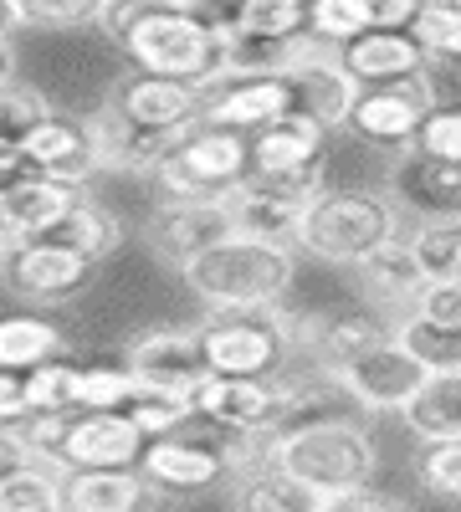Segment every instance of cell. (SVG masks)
<instances>
[{
    "instance_id": "1",
    "label": "cell",
    "mask_w": 461,
    "mask_h": 512,
    "mask_svg": "<svg viewBox=\"0 0 461 512\" xmlns=\"http://www.w3.org/2000/svg\"><path fill=\"white\" fill-rule=\"evenodd\" d=\"M180 272L200 303L211 308H277L298 267H292V246L231 231L200 256H190Z\"/></svg>"
},
{
    "instance_id": "2",
    "label": "cell",
    "mask_w": 461,
    "mask_h": 512,
    "mask_svg": "<svg viewBox=\"0 0 461 512\" xmlns=\"http://www.w3.org/2000/svg\"><path fill=\"white\" fill-rule=\"evenodd\" d=\"M118 47L129 52L134 67L195 82V88L226 72V31L211 26L195 6H170V0H159L144 21H134L118 36Z\"/></svg>"
},
{
    "instance_id": "3",
    "label": "cell",
    "mask_w": 461,
    "mask_h": 512,
    "mask_svg": "<svg viewBox=\"0 0 461 512\" xmlns=\"http://www.w3.org/2000/svg\"><path fill=\"white\" fill-rule=\"evenodd\" d=\"M400 236L395 205L374 190H318L303 210V231L298 246L318 262L333 267H359L364 256L390 246Z\"/></svg>"
},
{
    "instance_id": "4",
    "label": "cell",
    "mask_w": 461,
    "mask_h": 512,
    "mask_svg": "<svg viewBox=\"0 0 461 512\" xmlns=\"http://www.w3.org/2000/svg\"><path fill=\"white\" fill-rule=\"evenodd\" d=\"M267 461H277L282 472L303 477L333 497L369 482L374 466H380V451H374L359 420H323V425H303V431L267 436Z\"/></svg>"
},
{
    "instance_id": "5",
    "label": "cell",
    "mask_w": 461,
    "mask_h": 512,
    "mask_svg": "<svg viewBox=\"0 0 461 512\" xmlns=\"http://www.w3.org/2000/svg\"><path fill=\"white\" fill-rule=\"evenodd\" d=\"M246 175H251V139L236 128L195 118L190 134L154 169V185L164 200H226Z\"/></svg>"
},
{
    "instance_id": "6",
    "label": "cell",
    "mask_w": 461,
    "mask_h": 512,
    "mask_svg": "<svg viewBox=\"0 0 461 512\" xmlns=\"http://www.w3.org/2000/svg\"><path fill=\"white\" fill-rule=\"evenodd\" d=\"M200 349L211 374H257L272 379L287 364L292 323L277 308H211L200 328Z\"/></svg>"
},
{
    "instance_id": "7",
    "label": "cell",
    "mask_w": 461,
    "mask_h": 512,
    "mask_svg": "<svg viewBox=\"0 0 461 512\" xmlns=\"http://www.w3.org/2000/svg\"><path fill=\"white\" fill-rule=\"evenodd\" d=\"M93 256H82L52 236H21L0 246V282L26 303H67L93 282Z\"/></svg>"
},
{
    "instance_id": "8",
    "label": "cell",
    "mask_w": 461,
    "mask_h": 512,
    "mask_svg": "<svg viewBox=\"0 0 461 512\" xmlns=\"http://www.w3.org/2000/svg\"><path fill=\"white\" fill-rule=\"evenodd\" d=\"M431 108H436L431 72H410V77H395V82H369V88H359L349 128L369 144L410 149Z\"/></svg>"
},
{
    "instance_id": "9",
    "label": "cell",
    "mask_w": 461,
    "mask_h": 512,
    "mask_svg": "<svg viewBox=\"0 0 461 512\" xmlns=\"http://www.w3.org/2000/svg\"><path fill=\"white\" fill-rule=\"evenodd\" d=\"M339 384L364 405V410H405V400L426 384V364L415 359L395 333L374 338V344H364L359 354H349L339 369Z\"/></svg>"
},
{
    "instance_id": "10",
    "label": "cell",
    "mask_w": 461,
    "mask_h": 512,
    "mask_svg": "<svg viewBox=\"0 0 461 512\" xmlns=\"http://www.w3.org/2000/svg\"><path fill=\"white\" fill-rule=\"evenodd\" d=\"M195 415L226 436H272L282 415V384L257 374H205L195 384Z\"/></svg>"
},
{
    "instance_id": "11",
    "label": "cell",
    "mask_w": 461,
    "mask_h": 512,
    "mask_svg": "<svg viewBox=\"0 0 461 512\" xmlns=\"http://www.w3.org/2000/svg\"><path fill=\"white\" fill-rule=\"evenodd\" d=\"M200 118L216 128H236V134H257L272 118L292 113V88L287 72H221L216 82H205Z\"/></svg>"
},
{
    "instance_id": "12",
    "label": "cell",
    "mask_w": 461,
    "mask_h": 512,
    "mask_svg": "<svg viewBox=\"0 0 461 512\" xmlns=\"http://www.w3.org/2000/svg\"><path fill=\"white\" fill-rule=\"evenodd\" d=\"M149 431L129 410H77L72 431L62 441V472H113V466H139Z\"/></svg>"
},
{
    "instance_id": "13",
    "label": "cell",
    "mask_w": 461,
    "mask_h": 512,
    "mask_svg": "<svg viewBox=\"0 0 461 512\" xmlns=\"http://www.w3.org/2000/svg\"><path fill=\"white\" fill-rule=\"evenodd\" d=\"M323 154H328V128L308 113H282L267 128L251 134V175L272 180H323Z\"/></svg>"
},
{
    "instance_id": "14",
    "label": "cell",
    "mask_w": 461,
    "mask_h": 512,
    "mask_svg": "<svg viewBox=\"0 0 461 512\" xmlns=\"http://www.w3.org/2000/svg\"><path fill=\"white\" fill-rule=\"evenodd\" d=\"M226 466H231V456H226L216 441L180 436V431L149 436V446H144V456H139V472L149 477V487H154V492H170V497L216 487V482L226 477Z\"/></svg>"
},
{
    "instance_id": "15",
    "label": "cell",
    "mask_w": 461,
    "mask_h": 512,
    "mask_svg": "<svg viewBox=\"0 0 461 512\" xmlns=\"http://www.w3.org/2000/svg\"><path fill=\"white\" fill-rule=\"evenodd\" d=\"M200 103H205V93L195 88V82L164 77V72H144V67H134L108 93L113 113H123L129 123H149V128H185V123L200 118Z\"/></svg>"
},
{
    "instance_id": "16",
    "label": "cell",
    "mask_w": 461,
    "mask_h": 512,
    "mask_svg": "<svg viewBox=\"0 0 461 512\" xmlns=\"http://www.w3.org/2000/svg\"><path fill=\"white\" fill-rule=\"evenodd\" d=\"M129 369L139 384L154 390H175V395H195V384L211 374L200 349V333H175V328H149L129 344Z\"/></svg>"
},
{
    "instance_id": "17",
    "label": "cell",
    "mask_w": 461,
    "mask_h": 512,
    "mask_svg": "<svg viewBox=\"0 0 461 512\" xmlns=\"http://www.w3.org/2000/svg\"><path fill=\"white\" fill-rule=\"evenodd\" d=\"M231 231H236V221H231L226 200H164L149 221L154 246L170 256L175 267H185L190 256H200L205 246H216Z\"/></svg>"
},
{
    "instance_id": "18",
    "label": "cell",
    "mask_w": 461,
    "mask_h": 512,
    "mask_svg": "<svg viewBox=\"0 0 461 512\" xmlns=\"http://www.w3.org/2000/svg\"><path fill=\"white\" fill-rule=\"evenodd\" d=\"M339 62L354 72L359 88H369V82H395V77H410V72H426L431 52L410 26H369L354 41H344Z\"/></svg>"
},
{
    "instance_id": "19",
    "label": "cell",
    "mask_w": 461,
    "mask_h": 512,
    "mask_svg": "<svg viewBox=\"0 0 461 512\" xmlns=\"http://www.w3.org/2000/svg\"><path fill=\"white\" fill-rule=\"evenodd\" d=\"M287 88H292V108L318 118L323 128H344L349 113H354V98H359V82L354 72L339 62V57H303L298 67H287Z\"/></svg>"
},
{
    "instance_id": "20",
    "label": "cell",
    "mask_w": 461,
    "mask_h": 512,
    "mask_svg": "<svg viewBox=\"0 0 461 512\" xmlns=\"http://www.w3.org/2000/svg\"><path fill=\"white\" fill-rule=\"evenodd\" d=\"M31 154L41 159V169L57 180H72V185H88V175L103 164V149H98V134L93 123L82 118H67V113H47L31 134H26Z\"/></svg>"
},
{
    "instance_id": "21",
    "label": "cell",
    "mask_w": 461,
    "mask_h": 512,
    "mask_svg": "<svg viewBox=\"0 0 461 512\" xmlns=\"http://www.w3.org/2000/svg\"><path fill=\"white\" fill-rule=\"evenodd\" d=\"M395 190L410 210H421L426 221H456L461 216V164L436 159L415 144L395 164Z\"/></svg>"
},
{
    "instance_id": "22",
    "label": "cell",
    "mask_w": 461,
    "mask_h": 512,
    "mask_svg": "<svg viewBox=\"0 0 461 512\" xmlns=\"http://www.w3.org/2000/svg\"><path fill=\"white\" fill-rule=\"evenodd\" d=\"M226 205H231L236 231L262 236V241H282V246H298L303 210H308L303 195H287V190H277V185H262V180L246 175V180L226 195Z\"/></svg>"
},
{
    "instance_id": "23",
    "label": "cell",
    "mask_w": 461,
    "mask_h": 512,
    "mask_svg": "<svg viewBox=\"0 0 461 512\" xmlns=\"http://www.w3.org/2000/svg\"><path fill=\"white\" fill-rule=\"evenodd\" d=\"M93 134H98V149H103V164L113 169H139V175H154V169L164 164V154H170L185 134V128H149V123H129L123 113L103 108L93 118Z\"/></svg>"
},
{
    "instance_id": "24",
    "label": "cell",
    "mask_w": 461,
    "mask_h": 512,
    "mask_svg": "<svg viewBox=\"0 0 461 512\" xmlns=\"http://www.w3.org/2000/svg\"><path fill=\"white\" fill-rule=\"evenodd\" d=\"M292 323V344H303L323 359V369H339L349 354H359L364 344L385 338L380 318L364 308H328V313H308V318H287Z\"/></svg>"
},
{
    "instance_id": "25",
    "label": "cell",
    "mask_w": 461,
    "mask_h": 512,
    "mask_svg": "<svg viewBox=\"0 0 461 512\" xmlns=\"http://www.w3.org/2000/svg\"><path fill=\"white\" fill-rule=\"evenodd\" d=\"M82 195V185L72 180H31V185H16L0 195V236L6 241H21V236H41L47 226H57L67 216V205Z\"/></svg>"
},
{
    "instance_id": "26",
    "label": "cell",
    "mask_w": 461,
    "mask_h": 512,
    "mask_svg": "<svg viewBox=\"0 0 461 512\" xmlns=\"http://www.w3.org/2000/svg\"><path fill=\"white\" fill-rule=\"evenodd\" d=\"M154 497L139 466H113V472H62V507L67 512H129Z\"/></svg>"
},
{
    "instance_id": "27",
    "label": "cell",
    "mask_w": 461,
    "mask_h": 512,
    "mask_svg": "<svg viewBox=\"0 0 461 512\" xmlns=\"http://www.w3.org/2000/svg\"><path fill=\"white\" fill-rule=\"evenodd\" d=\"M359 277H364V287L380 297V303H421V292H426V267H421V256H415V246L410 241H390V246H380L374 256H364L359 262Z\"/></svg>"
},
{
    "instance_id": "28",
    "label": "cell",
    "mask_w": 461,
    "mask_h": 512,
    "mask_svg": "<svg viewBox=\"0 0 461 512\" xmlns=\"http://www.w3.org/2000/svg\"><path fill=\"white\" fill-rule=\"evenodd\" d=\"M236 497L251 512H328V492L313 487V482H303V477H292V472H282L277 461L251 466Z\"/></svg>"
},
{
    "instance_id": "29",
    "label": "cell",
    "mask_w": 461,
    "mask_h": 512,
    "mask_svg": "<svg viewBox=\"0 0 461 512\" xmlns=\"http://www.w3.org/2000/svg\"><path fill=\"white\" fill-rule=\"evenodd\" d=\"M405 425L421 441L431 436H461V369H436L426 384L405 400Z\"/></svg>"
},
{
    "instance_id": "30",
    "label": "cell",
    "mask_w": 461,
    "mask_h": 512,
    "mask_svg": "<svg viewBox=\"0 0 461 512\" xmlns=\"http://www.w3.org/2000/svg\"><path fill=\"white\" fill-rule=\"evenodd\" d=\"M62 354V328L41 313H6L0 318V369L31 374L36 364H47Z\"/></svg>"
},
{
    "instance_id": "31",
    "label": "cell",
    "mask_w": 461,
    "mask_h": 512,
    "mask_svg": "<svg viewBox=\"0 0 461 512\" xmlns=\"http://www.w3.org/2000/svg\"><path fill=\"white\" fill-rule=\"evenodd\" d=\"M318 36H251L226 31V72H287L303 57H313Z\"/></svg>"
},
{
    "instance_id": "32",
    "label": "cell",
    "mask_w": 461,
    "mask_h": 512,
    "mask_svg": "<svg viewBox=\"0 0 461 512\" xmlns=\"http://www.w3.org/2000/svg\"><path fill=\"white\" fill-rule=\"evenodd\" d=\"M41 236H52V241H62V246H72V251H82V256H93V262H103V256L118 246L123 226H118V216H113L108 205L77 195V200L67 205V216H62L57 226H47Z\"/></svg>"
},
{
    "instance_id": "33",
    "label": "cell",
    "mask_w": 461,
    "mask_h": 512,
    "mask_svg": "<svg viewBox=\"0 0 461 512\" xmlns=\"http://www.w3.org/2000/svg\"><path fill=\"white\" fill-rule=\"evenodd\" d=\"M395 338H400V344L421 359L431 374H436V369H461V323H451V318H436V313L415 308L410 318H400Z\"/></svg>"
},
{
    "instance_id": "34",
    "label": "cell",
    "mask_w": 461,
    "mask_h": 512,
    "mask_svg": "<svg viewBox=\"0 0 461 512\" xmlns=\"http://www.w3.org/2000/svg\"><path fill=\"white\" fill-rule=\"evenodd\" d=\"M231 31L313 36V0H231Z\"/></svg>"
},
{
    "instance_id": "35",
    "label": "cell",
    "mask_w": 461,
    "mask_h": 512,
    "mask_svg": "<svg viewBox=\"0 0 461 512\" xmlns=\"http://www.w3.org/2000/svg\"><path fill=\"white\" fill-rule=\"evenodd\" d=\"M62 507V466L31 461L11 482H0V512H52Z\"/></svg>"
},
{
    "instance_id": "36",
    "label": "cell",
    "mask_w": 461,
    "mask_h": 512,
    "mask_svg": "<svg viewBox=\"0 0 461 512\" xmlns=\"http://www.w3.org/2000/svg\"><path fill=\"white\" fill-rule=\"evenodd\" d=\"M149 436H170V431H185V420H195V400L190 395H175V390H154V384H134V395L123 400Z\"/></svg>"
},
{
    "instance_id": "37",
    "label": "cell",
    "mask_w": 461,
    "mask_h": 512,
    "mask_svg": "<svg viewBox=\"0 0 461 512\" xmlns=\"http://www.w3.org/2000/svg\"><path fill=\"white\" fill-rule=\"evenodd\" d=\"M134 384L139 379L129 364H82L77 369V410H123Z\"/></svg>"
},
{
    "instance_id": "38",
    "label": "cell",
    "mask_w": 461,
    "mask_h": 512,
    "mask_svg": "<svg viewBox=\"0 0 461 512\" xmlns=\"http://www.w3.org/2000/svg\"><path fill=\"white\" fill-rule=\"evenodd\" d=\"M77 369L82 364H67L62 354L36 364L26 374V390H31V410H77Z\"/></svg>"
},
{
    "instance_id": "39",
    "label": "cell",
    "mask_w": 461,
    "mask_h": 512,
    "mask_svg": "<svg viewBox=\"0 0 461 512\" xmlns=\"http://www.w3.org/2000/svg\"><path fill=\"white\" fill-rule=\"evenodd\" d=\"M21 21L41 31H77V26H98L108 0H16Z\"/></svg>"
},
{
    "instance_id": "40",
    "label": "cell",
    "mask_w": 461,
    "mask_h": 512,
    "mask_svg": "<svg viewBox=\"0 0 461 512\" xmlns=\"http://www.w3.org/2000/svg\"><path fill=\"white\" fill-rule=\"evenodd\" d=\"M374 16H369V0H313V36L318 41H333L344 47L359 31H369Z\"/></svg>"
},
{
    "instance_id": "41",
    "label": "cell",
    "mask_w": 461,
    "mask_h": 512,
    "mask_svg": "<svg viewBox=\"0 0 461 512\" xmlns=\"http://www.w3.org/2000/svg\"><path fill=\"white\" fill-rule=\"evenodd\" d=\"M410 31L426 41L431 57L461 62V0H446V6H421V16H415Z\"/></svg>"
},
{
    "instance_id": "42",
    "label": "cell",
    "mask_w": 461,
    "mask_h": 512,
    "mask_svg": "<svg viewBox=\"0 0 461 512\" xmlns=\"http://www.w3.org/2000/svg\"><path fill=\"white\" fill-rule=\"evenodd\" d=\"M421 482L436 497H461V436H431L421 446Z\"/></svg>"
},
{
    "instance_id": "43",
    "label": "cell",
    "mask_w": 461,
    "mask_h": 512,
    "mask_svg": "<svg viewBox=\"0 0 461 512\" xmlns=\"http://www.w3.org/2000/svg\"><path fill=\"white\" fill-rule=\"evenodd\" d=\"M415 149L461 164V108H441V103H436V108L426 113V123H421V134H415Z\"/></svg>"
},
{
    "instance_id": "44",
    "label": "cell",
    "mask_w": 461,
    "mask_h": 512,
    "mask_svg": "<svg viewBox=\"0 0 461 512\" xmlns=\"http://www.w3.org/2000/svg\"><path fill=\"white\" fill-rule=\"evenodd\" d=\"M31 180H47V169L31 154V144L26 139H0V195L16 190V185H31Z\"/></svg>"
},
{
    "instance_id": "45",
    "label": "cell",
    "mask_w": 461,
    "mask_h": 512,
    "mask_svg": "<svg viewBox=\"0 0 461 512\" xmlns=\"http://www.w3.org/2000/svg\"><path fill=\"white\" fill-rule=\"evenodd\" d=\"M31 415V390H26V374L16 369H0V425H21Z\"/></svg>"
},
{
    "instance_id": "46",
    "label": "cell",
    "mask_w": 461,
    "mask_h": 512,
    "mask_svg": "<svg viewBox=\"0 0 461 512\" xmlns=\"http://www.w3.org/2000/svg\"><path fill=\"white\" fill-rule=\"evenodd\" d=\"M421 313H436V318H451L461 323V277H446V282H426L421 303H415Z\"/></svg>"
},
{
    "instance_id": "47",
    "label": "cell",
    "mask_w": 461,
    "mask_h": 512,
    "mask_svg": "<svg viewBox=\"0 0 461 512\" xmlns=\"http://www.w3.org/2000/svg\"><path fill=\"white\" fill-rule=\"evenodd\" d=\"M31 461H41L31 451V441L16 431V425H0V482H11L21 466H31Z\"/></svg>"
},
{
    "instance_id": "48",
    "label": "cell",
    "mask_w": 461,
    "mask_h": 512,
    "mask_svg": "<svg viewBox=\"0 0 461 512\" xmlns=\"http://www.w3.org/2000/svg\"><path fill=\"white\" fill-rule=\"evenodd\" d=\"M374 26H415L421 16V0H369Z\"/></svg>"
},
{
    "instance_id": "49",
    "label": "cell",
    "mask_w": 461,
    "mask_h": 512,
    "mask_svg": "<svg viewBox=\"0 0 461 512\" xmlns=\"http://www.w3.org/2000/svg\"><path fill=\"white\" fill-rule=\"evenodd\" d=\"M16 26H26L21 21V6H16V0H0V41H11Z\"/></svg>"
},
{
    "instance_id": "50",
    "label": "cell",
    "mask_w": 461,
    "mask_h": 512,
    "mask_svg": "<svg viewBox=\"0 0 461 512\" xmlns=\"http://www.w3.org/2000/svg\"><path fill=\"white\" fill-rule=\"evenodd\" d=\"M6 82H16V52H11V41H0V88Z\"/></svg>"
},
{
    "instance_id": "51",
    "label": "cell",
    "mask_w": 461,
    "mask_h": 512,
    "mask_svg": "<svg viewBox=\"0 0 461 512\" xmlns=\"http://www.w3.org/2000/svg\"><path fill=\"white\" fill-rule=\"evenodd\" d=\"M456 277H461V246H456Z\"/></svg>"
},
{
    "instance_id": "52",
    "label": "cell",
    "mask_w": 461,
    "mask_h": 512,
    "mask_svg": "<svg viewBox=\"0 0 461 512\" xmlns=\"http://www.w3.org/2000/svg\"><path fill=\"white\" fill-rule=\"evenodd\" d=\"M421 6H446V0H421Z\"/></svg>"
},
{
    "instance_id": "53",
    "label": "cell",
    "mask_w": 461,
    "mask_h": 512,
    "mask_svg": "<svg viewBox=\"0 0 461 512\" xmlns=\"http://www.w3.org/2000/svg\"><path fill=\"white\" fill-rule=\"evenodd\" d=\"M170 6H195V0H170Z\"/></svg>"
},
{
    "instance_id": "54",
    "label": "cell",
    "mask_w": 461,
    "mask_h": 512,
    "mask_svg": "<svg viewBox=\"0 0 461 512\" xmlns=\"http://www.w3.org/2000/svg\"><path fill=\"white\" fill-rule=\"evenodd\" d=\"M0 246H6V236H0Z\"/></svg>"
}]
</instances>
